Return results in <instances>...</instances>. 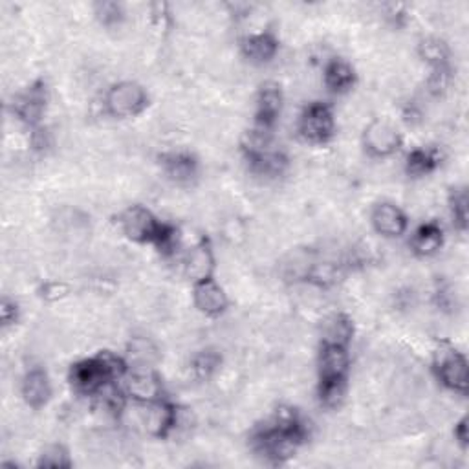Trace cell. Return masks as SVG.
Segmentation results:
<instances>
[{"mask_svg":"<svg viewBox=\"0 0 469 469\" xmlns=\"http://www.w3.org/2000/svg\"><path fill=\"white\" fill-rule=\"evenodd\" d=\"M143 413V426L145 431L154 438H166L177 426V407L168 402L166 398L154 400L150 404H145Z\"/></svg>","mask_w":469,"mask_h":469,"instance_id":"4fadbf2b","label":"cell"},{"mask_svg":"<svg viewBox=\"0 0 469 469\" xmlns=\"http://www.w3.org/2000/svg\"><path fill=\"white\" fill-rule=\"evenodd\" d=\"M325 87L334 94H345L356 85V70L343 59H332L323 72Z\"/></svg>","mask_w":469,"mask_h":469,"instance_id":"ffe728a7","label":"cell"},{"mask_svg":"<svg viewBox=\"0 0 469 469\" xmlns=\"http://www.w3.org/2000/svg\"><path fill=\"white\" fill-rule=\"evenodd\" d=\"M96 15L105 26H116L123 21L125 12L123 6L118 3H100L96 5Z\"/></svg>","mask_w":469,"mask_h":469,"instance_id":"f546056e","label":"cell"},{"mask_svg":"<svg viewBox=\"0 0 469 469\" xmlns=\"http://www.w3.org/2000/svg\"><path fill=\"white\" fill-rule=\"evenodd\" d=\"M21 393L28 407L41 409L44 407L52 398V383L50 376L43 368H32L24 374Z\"/></svg>","mask_w":469,"mask_h":469,"instance_id":"ac0fdd59","label":"cell"},{"mask_svg":"<svg viewBox=\"0 0 469 469\" xmlns=\"http://www.w3.org/2000/svg\"><path fill=\"white\" fill-rule=\"evenodd\" d=\"M184 272L193 284L213 277L215 254H213V248H211L209 241L202 239L198 244H195L187 252L186 261H184Z\"/></svg>","mask_w":469,"mask_h":469,"instance_id":"e0dca14e","label":"cell"},{"mask_svg":"<svg viewBox=\"0 0 469 469\" xmlns=\"http://www.w3.org/2000/svg\"><path fill=\"white\" fill-rule=\"evenodd\" d=\"M243 154L252 171L261 177H281L288 168L286 154L273 147L272 132L259 127L244 134Z\"/></svg>","mask_w":469,"mask_h":469,"instance_id":"277c9868","label":"cell"},{"mask_svg":"<svg viewBox=\"0 0 469 469\" xmlns=\"http://www.w3.org/2000/svg\"><path fill=\"white\" fill-rule=\"evenodd\" d=\"M103 105L109 116L125 120L139 116L148 105V96L139 83L121 81L107 91Z\"/></svg>","mask_w":469,"mask_h":469,"instance_id":"8992f818","label":"cell"},{"mask_svg":"<svg viewBox=\"0 0 469 469\" xmlns=\"http://www.w3.org/2000/svg\"><path fill=\"white\" fill-rule=\"evenodd\" d=\"M455 438L462 449L467 447V418L465 416L455 426Z\"/></svg>","mask_w":469,"mask_h":469,"instance_id":"1f68e13d","label":"cell"},{"mask_svg":"<svg viewBox=\"0 0 469 469\" xmlns=\"http://www.w3.org/2000/svg\"><path fill=\"white\" fill-rule=\"evenodd\" d=\"M444 244V231L436 222L422 224L411 239V250L418 257H431L435 255Z\"/></svg>","mask_w":469,"mask_h":469,"instance_id":"44dd1931","label":"cell"},{"mask_svg":"<svg viewBox=\"0 0 469 469\" xmlns=\"http://www.w3.org/2000/svg\"><path fill=\"white\" fill-rule=\"evenodd\" d=\"M338 277H340V270H338V266H334L330 263L314 264L311 268H308V272H306V281L320 286V288H327V286L336 284L340 281Z\"/></svg>","mask_w":469,"mask_h":469,"instance_id":"4316f807","label":"cell"},{"mask_svg":"<svg viewBox=\"0 0 469 469\" xmlns=\"http://www.w3.org/2000/svg\"><path fill=\"white\" fill-rule=\"evenodd\" d=\"M193 302L204 316L218 318L227 308V295L224 288L211 277L193 284Z\"/></svg>","mask_w":469,"mask_h":469,"instance_id":"2e32d148","label":"cell"},{"mask_svg":"<svg viewBox=\"0 0 469 469\" xmlns=\"http://www.w3.org/2000/svg\"><path fill=\"white\" fill-rule=\"evenodd\" d=\"M41 467H70L72 458L64 445H50L39 458Z\"/></svg>","mask_w":469,"mask_h":469,"instance_id":"f1b7e54d","label":"cell"},{"mask_svg":"<svg viewBox=\"0 0 469 469\" xmlns=\"http://www.w3.org/2000/svg\"><path fill=\"white\" fill-rule=\"evenodd\" d=\"M48 107V87L43 80L34 81L24 91L15 94L12 110L19 121L37 129Z\"/></svg>","mask_w":469,"mask_h":469,"instance_id":"ba28073f","label":"cell"},{"mask_svg":"<svg viewBox=\"0 0 469 469\" xmlns=\"http://www.w3.org/2000/svg\"><path fill=\"white\" fill-rule=\"evenodd\" d=\"M350 354L347 345L321 343L320 400L325 407H338L347 393Z\"/></svg>","mask_w":469,"mask_h":469,"instance_id":"3957f363","label":"cell"},{"mask_svg":"<svg viewBox=\"0 0 469 469\" xmlns=\"http://www.w3.org/2000/svg\"><path fill=\"white\" fill-rule=\"evenodd\" d=\"M129 372L127 361L114 352H100L89 359L77 361L70 368V383L75 393L85 397H96L110 383L123 379Z\"/></svg>","mask_w":469,"mask_h":469,"instance_id":"7a4b0ae2","label":"cell"},{"mask_svg":"<svg viewBox=\"0 0 469 469\" xmlns=\"http://www.w3.org/2000/svg\"><path fill=\"white\" fill-rule=\"evenodd\" d=\"M125 395L129 398H132L134 402L145 406L154 400L164 398V385H162L158 374L148 368H139L127 376Z\"/></svg>","mask_w":469,"mask_h":469,"instance_id":"7c38bea8","label":"cell"},{"mask_svg":"<svg viewBox=\"0 0 469 469\" xmlns=\"http://www.w3.org/2000/svg\"><path fill=\"white\" fill-rule=\"evenodd\" d=\"M372 225L387 239H398L407 231L409 220L407 215L395 204L381 202L372 209Z\"/></svg>","mask_w":469,"mask_h":469,"instance_id":"9a60e30c","label":"cell"},{"mask_svg":"<svg viewBox=\"0 0 469 469\" xmlns=\"http://www.w3.org/2000/svg\"><path fill=\"white\" fill-rule=\"evenodd\" d=\"M222 358L215 350H202L191 361V370L198 379H209L220 368Z\"/></svg>","mask_w":469,"mask_h":469,"instance_id":"d4e9b609","label":"cell"},{"mask_svg":"<svg viewBox=\"0 0 469 469\" xmlns=\"http://www.w3.org/2000/svg\"><path fill=\"white\" fill-rule=\"evenodd\" d=\"M282 91L277 83H264L257 94L255 127L273 130L282 112Z\"/></svg>","mask_w":469,"mask_h":469,"instance_id":"5bb4252c","label":"cell"},{"mask_svg":"<svg viewBox=\"0 0 469 469\" xmlns=\"http://www.w3.org/2000/svg\"><path fill=\"white\" fill-rule=\"evenodd\" d=\"M306 438L308 427L302 416L292 407H281L270 424L254 433L252 447L266 462L279 465L293 458Z\"/></svg>","mask_w":469,"mask_h":469,"instance_id":"6da1fadb","label":"cell"},{"mask_svg":"<svg viewBox=\"0 0 469 469\" xmlns=\"http://www.w3.org/2000/svg\"><path fill=\"white\" fill-rule=\"evenodd\" d=\"M420 57L433 66V70L449 68V48L444 41L436 37H427L418 46Z\"/></svg>","mask_w":469,"mask_h":469,"instance_id":"cb8c5ba5","label":"cell"},{"mask_svg":"<svg viewBox=\"0 0 469 469\" xmlns=\"http://www.w3.org/2000/svg\"><path fill=\"white\" fill-rule=\"evenodd\" d=\"M442 164V156L436 148L431 147H418L407 154L406 171L409 177L422 178L433 175Z\"/></svg>","mask_w":469,"mask_h":469,"instance_id":"7402d4cb","label":"cell"},{"mask_svg":"<svg viewBox=\"0 0 469 469\" xmlns=\"http://www.w3.org/2000/svg\"><path fill=\"white\" fill-rule=\"evenodd\" d=\"M0 316H3L5 327L15 325L17 320H19V304H17V301H14L10 297H5L3 299V306H0Z\"/></svg>","mask_w":469,"mask_h":469,"instance_id":"4dcf8cb0","label":"cell"},{"mask_svg":"<svg viewBox=\"0 0 469 469\" xmlns=\"http://www.w3.org/2000/svg\"><path fill=\"white\" fill-rule=\"evenodd\" d=\"M279 52V39L273 32H259L243 41V53L255 64L270 62Z\"/></svg>","mask_w":469,"mask_h":469,"instance_id":"d6986e66","label":"cell"},{"mask_svg":"<svg viewBox=\"0 0 469 469\" xmlns=\"http://www.w3.org/2000/svg\"><path fill=\"white\" fill-rule=\"evenodd\" d=\"M118 222L121 231L127 234V239L139 244H152V246L156 239L160 237V233L166 225V222L156 218L152 211H148L143 206H130L120 215Z\"/></svg>","mask_w":469,"mask_h":469,"instance_id":"52a82bcc","label":"cell"},{"mask_svg":"<svg viewBox=\"0 0 469 469\" xmlns=\"http://www.w3.org/2000/svg\"><path fill=\"white\" fill-rule=\"evenodd\" d=\"M449 209L453 216V224L460 229H467V193L465 187H455L449 195Z\"/></svg>","mask_w":469,"mask_h":469,"instance_id":"484cf974","label":"cell"},{"mask_svg":"<svg viewBox=\"0 0 469 469\" xmlns=\"http://www.w3.org/2000/svg\"><path fill=\"white\" fill-rule=\"evenodd\" d=\"M435 370L440 383L453 390V393L465 395L467 393V361L464 354L455 350L453 347L440 349L435 359Z\"/></svg>","mask_w":469,"mask_h":469,"instance_id":"9c48e42d","label":"cell"},{"mask_svg":"<svg viewBox=\"0 0 469 469\" xmlns=\"http://www.w3.org/2000/svg\"><path fill=\"white\" fill-rule=\"evenodd\" d=\"M402 134L385 120H374L363 132V147L372 158H388L402 147Z\"/></svg>","mask_w":469,"mask_h":469,"instance_id":"30bf717a","label":"cell"},{"mask_svg":"<svg viewBox=\"0 0 469 469\" xmlns=\"http://www.w3.org/2000/svg\"><path fill=\"white\" fill-rule=\"evenodd\" d=\"M160 166L164 175L180 187H189L198 178V160L191 152L186 150H171L160 156Z\"/></svg>","mask_w":469,"mask_h":469,"instance_id":"8fae6325","label":"cell"},{"mask_svg":"<svg viewBox=\"0 0 469 469\" xmlns=\"http://www.w3.org/2000/svg\"><path fill=\"white\" fill-rule=\"evenodd\" d=\"M354 336V323L347 314H334L323 323V343L350 345Z\"/></svg>","mask_w":469,"mask_h":469,"instance_id":"603a6c76","label":"cell"},{"mask_svg":"<svg viewBox=\"0 0 469 469\" xmlns=\"http://www.w3.org/2000/svg\"><path fill=\"white\" fill-rule=\"evenodd\" d=\"M299 134L310 145H327L336 134V118L330 105L314 101L299 118Z\"/></svg>","mask_w":469,"mask_h":469,"instance_id":"5b68a950","label":"cell"},{"mask_svg":"<svg viewBox=\"0 0 469 469\" xmlns=\"http://www.w3.org/2000/svg\"><path fill=\"white\" fill-rule=\"evenodd\" d=\"M178 246H180V231H178V227H175L173 224L166 222V225H164V229L160 233V237L156 239V243H154V248L158 250L162 255L171 257V255H175L178 252Z\"/></svg>","mask_w":469,"mask_h":469,"instance_id":"83f0119b","label":"cell"}]
</instances>
